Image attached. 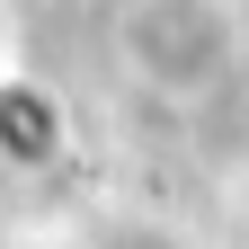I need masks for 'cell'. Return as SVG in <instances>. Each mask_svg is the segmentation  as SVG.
Wrapping results in <instances>:
<instances>
[{"label": "cell", "instance_id": "1", "mask_svg": "<svg viewBox=\"0 0 249 249\" xmlns=\"http://www.w3.org/2000/svg\"><path fill=\"white\" fill-rule=\"evenodd\" d=\"M116 53L151 98H205L240 62V18L223 0H124Z\"/></svg>", "mask_w": 249, "mask_h": 249}]
</instances>
